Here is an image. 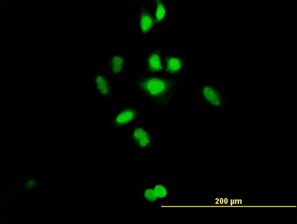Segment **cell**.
Returning <instances> with one entry per match:
<instances>
[{
    "label": "cell",
    "mask_w": 297,
    "mask_h": 224,
    "mask_svg": "<svg viewBox=\"0 0 297 224\" xmlns=\"http://www.w3.org/2000/svg\"><path fill=\"white\" fill-rule=\"evenodd\" d=\"M135 87L144 98L157 106L167 104L178 90L175 77L144 75L134 81Z\"/></svg>",
    "instance_id": "cell-1"
},
{
    "label": "cell",
    "mask_w": 297,
    "mask_h": 224,
    "mask_svg": "<svg viewBox=\"0 0 297 224\" xmlns=\"http://www.w3.org/2000/svg\"><path fill=\"white\" fill-rule=\"evenodd\" d=\"M136 195L140 203L143 205H159V202L152 184H146L136 191Z\"/></svg>",
    "instance_id": "cell-10"
},
{
    "label": "cell",
    "mask_w": 297,
    "mask_h": 224,
    "mask_svg": "<svg viewBox=\"0 0 297 224\" xmlns=\"http://www.w3.org/2000/svg\"><path fill=\"white\" fill-rule=\"evenodd\" d=\"M155 24L154 18L148 9L142 6L139 12V30L141 34H148Z\"/></svg>",
    "instance_id": "cell-11"
},
{
    "label": "cell",
    "mask_w": 297,
    "mask_h": 224,
    "mask_svg": "<svg viewBox=\"0 0 297 224\" xmlns=\"http://www.w3.org/2000/svg\"><path fill=\"white\" fill-rule=\"evenodd\" d=\"M127 138L129 143L137 151L150 150L155 143L152 132L144 125H130Z\"/></svg>",
    "instance_id": "cell-2"
},
{
    "label": "cell",
    "mask_w": 297,
    "mask_h": 224,
    "mask_svg": "<svg viewBox=\"0 0 297 224\" xmlns=\"http://www.w3.org/2000/svg\"><path fill=\"white\" fill-rule=\"evenodd\" d=\"M108 76L99 70H93L90 74L92 89L101 99L110 98L114 95Z\"/></svg>",
    "instance_id": "cell-4"
},
{
    "label": "cell",
    "mask_w": 297,
    "mask_h": 224,
    "mask_svg": "<svg viewBox=\"0 0 297 224\" xmlns=\"http://www.w3.org/2000/svg\"><path fill=\"white\" fill-rule=\"evenodd\" d=\"M146 67L150 73H158L164 70V55L159 50L148 53L146 57Z\"/></svg>",
    "instance_id": "cell-9"
},
{
    "label": "cell",
    "mask_w": 297,
    "mask_h": 224,
    "mask_svg": "<svg viewBox=\"0 0 297 224\" xmlns=\"http://www.w3.org/2000/svg\"><path fill=\"white\" fill-rule=\"evenodd\" d=\"M166 7L162 0H156L154 2L153 18L155 24L161 25L166 17Z\"/></svg>",
    "instance_id": "cell-12"
},
{
    "label": "cell",
    "mask_w": 297,
    "mask_h": 224,
    "mask_svg": "<svg viewBox=\"0 0 297 224\" xmlns=\"http://www.w3.org/2000/svg\"><path fill=\"white\" fill-rule=\"evenodd\" d=\"M108 76H120L126 72L127 57L124 53L111 52L106 57Z\"/></svg>",
    "instance_id": "cell-6"
},
{
    "label": "cell",
    "mask_w": 297,
    "mask_h": 224,
    "mask_svg": "<svg viewBox=\"0 0 297 224\" xmlns=\"http://www.w3.org/2000/svg\"><path fill=\"white\" fill-rule=\"evenodd\" d=\"M140 116L139 111L135 107L122 108L111 116L110 124L115 129L123 128L132 124Z\"/></svg>",
    "instance_id": "cell-5"
},
{
    "label": "cell",
    "mask_w": 297,
    "mask_h": 224,
    "mask_svg": "<svg viewBox=\"0 0 297 224\" xmlns=\"http://www.w3.org/2000/svg\"><path fill=\"white\" fill-rule=\"evenodd\" d=\"M198 97L209 107L224 108L225 106L224 96L215 84L210 80L202 81L198 84Z\"/></svg>",
    "instance_id": "cell-3"
},
{
    "label": "cell",
    "mask_w": 297,
    "mask_h": 224,
    "mask_svg": "<svg viewBox=\"0 0 297 224\" xmlns=\"http://www.w3.org/2000/svg\"><path fill=\"white\" fill-rule=\"evenodd\" d=\"M159 204L170 203L175 201V190L174 185L167 182H155L152 184Z\"/></svg>",
    "instance_id": "cell-8"
},
{
    "label": "cell",
    "mask_w": 297,
    "mask_h": 224,
    "mask_svg": "<svg viewBox=\"0 0 297 224\" xmlns=\"http://www.w3.org/2000/svg\"><path fill=\"white\" fill-rule=\"evenodd\" d=\"M186 61L184 57L169 54L164 56V70L165 73L175 75L183 72L186 70Z\"/></svg>",
    "instance_id": "cell-7"
}]
</instances>
